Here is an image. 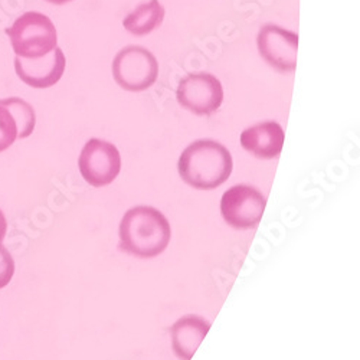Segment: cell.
I'll list each match as a JSON object with an SVG mask.
<instances>
[{"instance_id": "12", "label": "cell", "mask_w": 360, "mask_h": 360, "mask_svg": "<svg viewBox=\"0 0 360 360\" xmlns=\"http://www.w3.org/2000/svg\"><path fill=\"white\" fill-rule=\"evenodd\" d=\"M165 19V8L159 0H148L133 9L123 20L126 31L134 37H146L153 32Z\"/></svg>"}, {"instance_id": "6", "label": "cell", "mask_w": 360, "mask_h": 360, "mask_svg": "<svg viewBox=\"0 0 360 360\" xmlns=\"http://www.w3.org/2000/svg\"><path fill=\"white\" fill-rule=\"evenodd\" d=\"M266 206L265 196L250 185H236L221 199V214L235 229H252L262 221Z\"/></svg>"}, {"instance_id": "4", "label": "cell", "mask_w": 360, "mask_h": 360, "mask_svg": "<svg viewBox=\"0 0 360 360\" xmlns=\"http://www.w3.org/2000/svg\"><path fill=\"white\" fill-rule=\"evenodd\" d=\"M158 74V59L143 46H126L115 55L112 61L114 81L126 91H146L156 82Z\"/></svg>"}, {"instance_id": "17", "label": "cell", "mask_w": 360, "mask_h": 360, "mask_svg": "<svg viewBox=\"0 0 360 360\" xmlns=\"http://www.w3.org/2000/svg\"><path fill=\"white\" fill-rule=\"evenodd\" d=\"M45 2L52 4V5H65V4L72 2V0H45Z\"/></svg>"}, {"instance_id": "13", "label": "cell", "mask_w": 360, "mask_h": 360, "mask_svg": "<svg viewBox=\"0 0 360 360\" xmlns=\"http://www.w3.org/2000/svg\"><path fill=\"white\" fill-rule=\"evenodd\" d=\"M0 104H4L12 112L18 126V139H26L34 133L37 115L31 104H27L25 100L18 97L0 100Z\"/></svg>"}, {"instance_id": "14", "label": "cell", "mask_w": 360, "mask_h": 360, "mask_svg": "<svg viewBox=\"0 0 360 360\" xmlns=\"http://www.w3.org/2000/svg\"><path fill=\"white\" fill-rule=\"evenodd\" d=\"M18 140V126L12 112L0 104V153Z\"/></svg>"}, {"instance_id": "5", "label": "cell", "mask_w": 360, "mask_h": 360, "mask_svg": "<svg viewBox=\"0 0 360 360\" xmlns=\"http://www.w3.org/2000/svg\"><path fill=\"white\" fill-rule=\"evenodd\" d=\"M78 166L88 185L103 188L112 184L122 170V156L114 144L105 140L91 139L82 148Z\"/></svg>"}, {"instance_id": "3", "label": "cell", "mask_w": 360, "mask_h": 360, "mask_svg": "<svg viewBox=\"0 0 360 360\" xmlns=\"http://www.w3.org/2000/svg\"><path fill=\"white\" fill-rule=\"evenodd\" d=\"M12 48L19 58H41L56 48L58 37L52 20L39 12H26L6 29Z\"/></svg>"}, {"instance_id": "7", "label": "cell", "mask_w": 360, "mask_h": 360, "mask_svg": "<svg viewBox=\"0 0 360 360\" xmlns=\"http://www.w3.org/2000/svg\"><path fill=\"white\" fill-rule=\"evenodd\" d=\"M176 97L180 105L193 114L211 115L222 105L224 88L212 74H189L180 79Z\"/></svg>"}, {"instance_id": "10", "label": "cell", "mask_w": 360, "mask_h": 360, "mask_svg": "<svg viewBox=\"0 0 360 360\" xmlns=\"http://www.w3.org/2000/svg\"><path fill=\"white\" fill-rule=\"evenodd\" d=\"M285 134L276 122H264L241 134V146L258 159H274L283 152Z\"/></svg>"}, {"instance_id": "15", "label": "cell", "mask_w": 360, "mask_h": 360, "mask_svg": "<svg viewBox=\"0 0 360 360\" xmlns=\"http://www.w3.org/2000/svg\"><path fill=\"white\" fill-rule=\"evenodd\" d=\"M15 261L5 245L0 243V290L5 288L13 278Z\"/></svg>"}, {"instance_id": "2", "label": "cell", "mask_w": 360, "mask_h": 360, "mask_svg": "<svg viewBox=\"0 0 360 360\" xmlns=\"http://www.w3.org/2000/svg\"><path fill=\"white\" fill-rule=\"evenodd\" d=\"M170 224L165 215L152 206H134L126 212L120 224L122 248L139 258L160 255L170 243Z\"/></svg>"}, {"instance_id": "16", "label": "cell", "mask_w": 360, "mask_h": 360, "mask_svg": "<svg viewBox=\"0 0 360 360\" xmlns=\"http://www.w3.org/2000/svg\"><path fill=\"white\" fill-rule=\"evenodd\" d=\"M6 231H8V222H6L5 214L2 212V209H0V243H2L5 239Z\"/></svg>"}, {"instance_id": "9", "label": "cell", "mask_w": 360, "mask_h": 360, "mask_svg": "<svg viewBox=\"0 0 360 360\" xmlns=\"http://www.w3.org/2000/svg\"><path fill=\"white\" fill-rule=\"evenodd\" d=\"M65 67L67 58L63 49L58 46L41 58H15V71L20 81L39 89L55 85L63 78Z\"/></svg>"}, {"instance_id": "1", "label": "cell", "mask_w": 360, "mask_h": 360, "mask_svg": "<svg viewBox=\"0 0 360 360\" xmlns=\"http://www.w3.org/2000/svg\"><path fill=\"white\" fill-rule=\"evenodd\" d=\"M229 150L215 140H196L179 158V174L195 189L211 191L225 184L232 173Z\"/></svg>"}, {"instance_id": "11", "label": "cell", "mask_w": 360, "mask_h": 360, "mask_svg": "<svg viewBox=\"0 0 360 360\" xmlns=\"http://www.w3.org/2000/svg\"><path fill=\"white\" fill-rule=\"evenodd\" d=\"M211 330V323L199 316H185L170 328L172 349L180 360H191Z\"/></svg>"}, {"instance_id": "8", "label": "cell", "mask_w": 360, "mask_h": 360, "mask_svg": "<svg viewBox=\"0 0 360 360\" xmlns=\"http://www.w3.org/2000/svg\"><path fill=\"white\" fill-rule=\"evenodd\" d=\"M258 51L264 61L278 72H292L297 67L298 35L266 23L258 32Z\"/></svg>"}]
</instances>
